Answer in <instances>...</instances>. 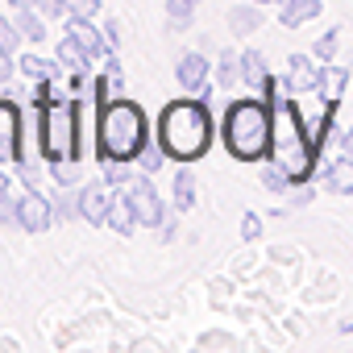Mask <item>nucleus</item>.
I'll list each match as a JSON object with an SVG mask.
<instances>
[{
	"mask_svg": "<svg viewBox=\"0 0 353 353\" xmlns=\"http://www.w3.org/2000/svg\"><path fill=\"white\" fill-rule=\"evenodd\" d=\"M158 141L166 150V158L192 162L208 150L212 141V117L204 108V100H174L162 108L158 117Z\"/></svg>",
	"mask_w": 353,
	"mask_h": 353,
	"instance_id": "nucleus-1",
	"label": "nucleus"
},
{
	"mask_svg": "<svg viewBox=\"0 0 353 353\" xmlns=\"http://www.w3.org/2000/svg\"><path fill=\"white\" fill-rule=\"evenodd\" d=\"M221 137H225V150L237 162L266 158L270 141H274V104H262V100H237V104H229Z\"/></svg>",
	"mask_w": 353,
	"mask_h": 353,
	"instance_id": "nucleus-2",
	"label": "nucleus"
},
{
	"mask_svg": "<svg viewBox=\"0 0 353 353\" xmlns=\"http://www.w3.org/2000/svg\"><path fill=\"white\" fill-rule=\"evenodd\" d=\"M312 145L316 141L303 129V117L295 112V104L274 100V141H270V154L291 174V183H303L307 174H312V162H316V150Z\"/></svg>",
	"mask_w": 353,
	"mask_h": 353,
	"instance_id": "nucleus-3",
	"label": "nucleus"
},
{
	"mask_svg": "<svg viewBox=\"0 0 353 353\" xmlns=\"http://www.w3.org/2000/svg\"><path fill=\"white\" fill-rule=\"evenodd\" d=\"M100 154H112V158H125L133 162L145 145V117L133 100H108L100 108Z\"/></svg>",
	"mask_w": 353,
	"mask_h": 353,
	"instance_id": "nucleus-4",
	"label": "nucleus"
},
{
	"mask_svg": "<svg viewBox=\"0 0 353 353\" xmlns=\"http://www.w3.org/2000/svg\"><path fill=\"white\" fill-rule=\"evenodd\" d=\"M42 154L50 162L79 158V104H71V100L42 104Z\"/></svg>",
	"mask_w": 353,
	"mask_h": 353,
	"instance_id": "nucleus-5",
	"label": "nucleus"
},
{
	"mask_svg": "<svg viewBox=\"0 0 353 353\" xmlns=\"http://www.w3.org/2000/svg\"><path fill=\"white\" fill-rule=\"evenodd\" d=\"M129 204H133V212H137V225H150V229H158L162 225V200H158V192H154V183L145 179H129Z\"/></svg>",
	"mask_w": 353,
	"mask_h": 353,
	"instance_id": "nucleus-6",
	"label": "nucleus"
},
{
	"mask_svg": "<svg viewBox=\"0 0 353 353\" xmlns=\"http://www.w3.org/2000/svg\"><path fill=\"white\" fill-rule=\"evenodd\" d=\"M0 162H21V112L0 100Z\"/></svg>",
	"mask_w": 353,
	"mask_h": 353,
	"instance_id": "nucleus-7",
	"label": "nucleus"
},
{
	"mask_svg": "<svg viewBox=\"0 0 353 353\" xmlns=\"http://www.w3.org/2000/svg\"><path fill=\"white\" fill-rule=\"evenodd\" d=\"M112 188L108 183H88L83 192H79V216L88 221V225H108V208H112Z\"/></svg>",
	"mask_w": 353,
	"mask_h": 353,
	"instance_id": "nucleus-8",
	"label": "nucleus"
},
{
	"mask_svg": "<svg viewBox=\"0 0 353 353\" xmlns=\"http://www.w3.org/2000/svg\"><path fill=\"white\" fill-rule=\"evenodd\" d=\"M50 221H54V208H50L38 192H26V196L17 200V225H21L26 233H46Z\"/></svg>",
	"mask_w": 353,
	"mask_h": 353,
	"instance_id": "nucleus-9",
	"label": "nucleus"
},
{
	"mask_svg": "<svg viewBox=\"0 0 353 353\" xmlns=\"http://www.w3.org/2000/svg\"><path fill=\"white\" fill-rule=\"evenodd\" d=\"M174 79H179V88H188V92H204L208 88V59L200 50L183 54L179 63H174Z\"/></svg>",
	"mask_w": 353,
	"mask_h": 353,
	"instance_id": "nucleus-10",
	"label": "nucleus"
},
{
	"mask_svg": "<svg viewBox=\"0 0 353 353\" xmlns=\"http://www.w3.org/2000/svg\"><path fill=\"white\" fill-rule=\"evenodd\" d=\"M67 34H71V38H75V42H79V46L92 54V59H100V54H112V50H108V38H104V34H100V30L88 21V17H67Z\"/></svg>",
	"mask_w": 353,
	"mask_h": 353,
	"instance_id": "nucleus-11",
	"label": "nucleus"
},
{
	"mask_svg": "<svg viewBox=\"0 0 353 353\" xmlns=\"http://www.w3.org/2000/svg\"><path fill=\"white\" fill-rule=\"evenodd\" d=\"M287 83H291V92H316L320 88V71L312 67L307 54H291L287 59Z\"/></svg>",
	"mask_w": 353,
	"mask_h": 353,
	"instance_id": "nucleus-12",
	"label": "nucleus"
},
{
	"mask_svg": "<svg viewBox=\"0 0 353 353\" xmlns=\"http://www.w3.org/2000/svg\"><path fill=\"white\" fill-rule=\"evenodd\" d=\"M320 17V0H283L279 5V21L287 30H299L303 21H316Z\"/></svg>",
	"mask_w": 353,
	"mask_h": 353,
	"instance_id": "nucleus-13",
	"label": "nucleus"
},
{
	"mask_svg": "<svg viewBox=\"0 0 353 353\" xmlns=\"http://www.w3.org/2000/svg\"><path fill=\"white\" fill-rule=\"evenodd\" d=\"M229 30H233L237 38H250L254 30H262V9H258V0H254V5L229 9Z\"/></svg>",
	"mask_w": 353,
	"mask_h": 353,
	"instance_id": "nucleus-14",
	"label": "nucleus"
},
{
	"mask_svg": "<svg viewBox=\"0 0 353 353\" xmlns=\"http://www.w3.org/2000/svg\"><path fill=\"white\" fill-rule=\"evenodd\" d=\"M59 63H63L71 75H88V67H92V54H88V50H83V46H79L71 34H67V38L59 42Z\"/></svg>",
	"mask_w": 353,
	"mask_h": 353,
	"instance_id": "nucleus-15",
	"label": "nucleus"
},
{
	"mask_svg": "<svg viewBox=\"0 0 353 353\" xmlns=\"http://www.w3.org/2000/svg\"><path fill=\"white\" fill-rule=\"evenodd\" d=\"M324 183H328V192H336V196H353V158H349V154L328 166Z\"/></svg>",
	"mask_w": 353,
	"mask_h": 353,
	"instance_id": "nucleus-16",
	"label": "nucleus"
},
{
	"mask_svg": "<svg viewBox=\"0 0 353 353\" xmlns=\"http://www.w3.org/2000/svg\"><path fill=\"white\" fill-rule=\"evenodd\" d=\"M30 79H50V83H59V75H63V63L54 59H38V54H21V63H17Z\"/></svg>",
	"mask_w": 353,
	"mask_h": 353,
	"instance_id": "nucleus-17",
	"label": "nucleus"
},
{
	"mask_svg": "<svg viewBox=\"0 0 353 353\" xmlns=\"http://www.w3.org/2000/svg\"><path fill=\"white\" fill-rule=\"evenodd\" d=\"M241 83H250V88H266V83H270L266 59H262L258 50H245V54H241Z\"/></svg>",
	"mask_w": 353,
	"mask_h": 353,
	"instance_id": "nucleus-18",
	"label": "nucleus"
},
{
	"mask_svg": "<svg viewBox=\"0 0 353 353\" xmlns=\"http://www.w3.org/2000/svg\"><path fill=\"white\" fill-rule=\"evenodd\" d=\"M108 225H112V229H117L121 237H129V233L137 229V212H133L129 196H125V200H121V196L112 200V208H108Z\"/></svg>",
	"mask_w": 353,
	"mask_h": 353,
	"instance_id": "nucleus-19",
	"label": "nucleus"
},
{
	"mask_svg": "<svg viewBox=\"0 0 353 353\" xmlns=\"http://www.w3.org/2000/svg\"><path fill=\"white\" fill-rule=\"evenodd\" d=\"M345 83H349V71H345V67H324V71H320V92H324L328 104H336V100L345 96Z\"/></svg>",
	"mask_w": 353,
	"mask_h": 353,
	"instance_id": "nucleus-20",
	"label": "nucleus"
},
{
	"mask_svg": "<svg viewBox=\"0 0 353 353\" xmlns=\"http://www.w3.org/2000/svg\"><path fill=\"white\" fill-rule=\"evenodd\" d=\"M174 208H179V212H192L196 208V179H192V170L174 174Z\"/></svg>",
	"mask_w": 353,
	"mask_h": 353,
	"instance_id": "nucleus-21",
	"label": "nucleus"
},
{
	"mask_svg": "<svg viewBox=\"0 0 353 353\" xmlns=\"http://www.w3.org/2000/svg\"><path fill=\"white\" fill-rule=\"evenodd\" d=\"M13 21H17L21 38H30V42H42V38H46V21L38 17V9H17Z\"/></svg>",
	"mask_w": 353,
	"mask_h": 353,
	"instance_id": "nucleus-22",
	"label": "nucleus"
},
{
	"mask_svg": "<svg viewBox=\"0 0 353 353\" xmlns=\"http://www.w3.org/2000/svg\"><path fill=\"white\" fill-rule=\"evenodd\" d=\"M100 170H104V183H108V188H121V183H129V162H125V158L100 154Z\"/></svg>",
	"mask_w": 353,
	"mask_h": 353,
	"instance_id": "nucleus-23",
	"label": "nucleus"
},
{
	"mask_svg": "<svg viewBox=\"0 0 353 353\" xmlns=\"http://www.w3.org/2000/svg\"><path fill=\"white\" fill-rule=\"evenodd\" d=\"M192 13H196V0H166L170 30H188L192 26Z\"/></svg>",
	"mask_w": 353,
	"mask_h": 353,
	"instance_id": "nucleus-24",
	"label": "nucleus"
},
{
	"mask_svg": "<svg viewBox=\"0 0 353 353\" xmlns=\"http://www.w3.org/2000/svg\"><path fill=\"white\" fill-rule=\"evenodd\" d=\"M216 71H221V88H237V83H241V59H237L233 50L221 54V67H216Z\"/></svg>",
	"mask_w": 353,
	"mask_h": 353,
	"instance_id": "nucleus-25",
	"label": "nucleus"
},
{
	"mask_svg": "<svg viewBox=\"0 0 353 353\" xmlns=\"http://www.w3.org/2000/svg\"><path fill=\"white\" fill-rule=\"evenodd\" d=\"M50 174H54L59 188H71V183L79 179V166H75V158H54V162H50Z\"/></svg>",
	"mask_w": 353,
	"mask_h": 353,
	"instance_id": "nucleus-26",
	"label": "nucleus"
},
{
	"mask_svg": "<svg viewBox=\"0 0 353 353\" xmlns=\"http://www.w3.org/2000/svg\"><path fill=\"white\" fill-rule=\"evenodd\" d=\"M162 158H166V150H162V141H158V145H150V141H145V145H141V154H137L133 162H137V166H141L145 174H154V170L162 166Z\"/></svg>",
	"mask_w": 353,
	"mask_h": 353,
	"instance_id": "nucleus-27",
	"label": "nucleus"
},
{
	"mask_svg": "<svg viewBox=\"0 0 353 353\" xmlns=\"http://www.w3.org/2000/svg\"><path fill=\"white\" fill-rule=\"evenodd\" d=\"M262 188H270V192H283V188H291V174H287L279 162H270V166H262Z\"/></svg>",
	"mask_w": 353,
	"mask_h": 353,
	"instance_id": "nucleus-28",
	"label": "nucleus"
},
{
	"mask_svg": "<svg viewBox=\"0 0 353 353\" xmlns=\"http://www.w3.org/2000/svg\"><path fill=\"white\" fill-rule=\"evenodd\" d=\"M67 5V17H100V0H63Z\"/></svg>",
	"mask_w": 353,
	"mask_h": 353,
	"instance_id": "nucleus-29",
	"label": "nucleus"
},
{
	"mask_svg": "<svg viewBox=\"0 0 353 353\" xmlns=\"http://www.w3.org/2000/svg\"><path fill=\"white\" fill-rule=\"evenodd\" d=\"M0 46H5L9 54L21 46V30H17V21H9V17H0Z\"/></svg>",
	"mask_w": 353,
	"mask_h": 353,
	"instance_id": "nucleus-30",
	"label": "nucleus"
},
{
	"mask_svg": "<svg viewBox=\"0 0 353 353\" xmlns=\"http://www.w3.org/2000/svg\"><path fill=\"white\" fill-rule=\"evenodd\" d=\"M336 42H341V34H336V30H328V34H324V38H320L316 46H312V59H320V63H328V59L336 54Z\"/></svg>",
	"mask_w": 353,
	"mask_h": 353,
	"instance_id": "nucleus-31",
	"label": "nucleus"
},
{
	"mask_svg": "<svg viewBox=\"0 0 353 353\" xmlns=\"http://www.w3.org/2000/svg\"><path fill=\"white\" fill-rule=\"evenodd\" d=\"M0 225H17V200L0 196Z\"/></svg>",
	"mask_w": 353,
	"mask_h": 353,
	"instance_id": "nucleus-32",
	"label": "nucleus"
},
{
	"mask_svg": "<svg viewBox=\"0 0 353 353\" xmlns=\"http://www.w3.org/2000/svg\"><path fill=\"white\" fill-rule=\"evenodd\" d=\"M42 17H67V5H63V0H38V5H34Z\"/></svg>",
	"mask_w": 353,
	"mask_h": 353,
	"instance_id": "nucleus-33",
	"label": "nucleus"
},
{
	"mask_svg": "<svg viewBox=\"0 0 353 353\" xmlns=\"http://www.w3.org/2000/svg\"><path fill=\"white\" fill-rule=\"evenodd\" d=\"M9 79H13V54L0 46V83H9Z\"/></svg>",
	"mask_w": 353,
	"mask_h": 353,
	"instance_id": "nucleus-34",
	"label": "nucleus"
},
{
	"mask_svg": "<svg viewBox=\"0 0 353 353\" xmlns=\"http://www.w3.org/2000/svg\"><path fill=\"white\" fill-rule=\"evenodd\" d=\"M258 233H262V221H258V216H245V221H241V237H245V241H254Z\"/></svg>",
	"mask_w": 353,
	"mask_h": 353,
	"instance_id": "nucleus-35",
	"label": "nucleus"
},
{
	"mask_svg": "<svg viewBox=\"0 0 353 353\" xmlns=\"http://www.w3.org/2000/svg\"><path fill=\"white\" fill-rule=\"evenodd\" d=\"M104 38H108V46L117 50V38H121V34H117V21H108V26H104Z\"/></svg>",
	"mask_w": 353,
	"mask_h": 353,
	"instance_id": "nucleus-36",
	"label": "nucleus"
},
{
	"mask_svg": "<svg viewBox=\"0 0 353 353\" xmlns=\"http://www.w3.org/2000/svg\"><path fill=\"white\" fill-rule=\"evenodd\" d=\"M341 150H345V154H349V158H353V125H349V129H345V137H341Z\"/></svg>",
	"mask_w": 353,
	"mask_h": 353,
	"instance_id": "nucleus-37",
	"label": "nucleus"
},
{
	"mask_svg": "<svg viewBox=\"0 0 353 353\" xmlns=\"http://www.w3.org/2000/svg\"><path fill=\"white\" fill-rule=\"evenodd\" d=\"M9 5H13V9H34L38 0H9Z\"/></svg>",
	"mask_w": 353,
	"mask_h": 353,
	"instance_id": "nucleus-38",
	"label": "nucleus"
},
{
	"mask_svg": "<svg viewBox=\"0 0 353 353\" xmlns=\"http://www.w3.org/2000/svg\"><path fill=\"white\" fill-rule=\"evenodd\" d=\"M0 196H9V174L0 170Z\"/></svg>",
	"mask_w": 353,
	"mask_h": 353,
	"instance_id": "nucleus-39",
	"label": "nucleus"
},
{
	"mask_svg": "<svg viewBox=\"0 0 353 353\" xmlns=\"http://www.w3.org/2000/svg\"><path fill=\"white\" fill-rule=\"evenodd\" d=\"M341 332H353V320H345V324H341Z\"/></svg>",
	"mask_w": 353,
	"mask_h": 353,
	"instance_id": "nucleus-40",
	"label": "nucleus"
},
{
	"mask_svg": "<svg viewBox=\"0 0 353 353\" xmlns=\"http://www.w3.org/2000/svg\"><path fill=\"white\" fill-rule=\"evenodd\" d=\"M258 5H283V0H258Z\"/></svg>",
	"mask_w": 353,
	"mask_h": 353,
	"instance_id": "nucleus-41",
	"label": "nucleus"
}]
</instances>
